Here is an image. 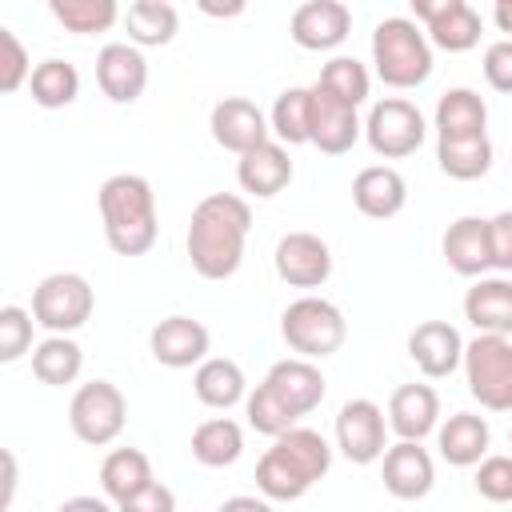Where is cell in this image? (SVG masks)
<instances>
[{"label":"cell","instance_id":"1","mask_svg":"<svg viewBox=\"0 0 512 512\" xmlns=\"http://www.w3.org/2000/svg\"><path fill=\"white\" fill-rule=\"evenodd\" d=\"M252 232V208L236 192H212L192 208L188 220V260L204 280H228L244 260V240Z\"/></svg>","mask_w":512,"mask_h":512},{"label":"cell","instance_id":"2","mask_svg":"<svg viewBox=\"0 0 512 512\" xmlns=\"http://www.w3.org/2000/svg\"><path fill=\"white\" fill-rule=\"evenodd\" d=\"M332 468V448L312 428H288L256 464V488L264 500H300Z\"/></svg>","mask_w":512,"mask_h":512},{"label":"cell","instance_id":"3","mask_svg":"<svg viewBox=\"0 0 512 512\" xmlns=\"http://www.w3.org/2000/svg\"><path fill=\"white\" fill-rule=\"evenodd\" d=\"M100 220L104 240L116 256H144L156 244V192L136 172H116L100 184Z\"/></svg>","mask_w":512,"mask_h":512},{"label":"cell","instance_id":"4","mask_svg":"<svg viewBox=\"0 0 512 512\" xmlns=\"http://www.w3.org/2000/svg\"><path fill=\"white\" fill-rule=\"evenodd\" d=\"M372 64L388 88H420L432 76V44L408 16H388L372 28Z\"/></svg>","mask_w":512,"mask_h":512},{"label":"cell","instance_id":"5","mask_svg":"<svg viewBox=\"0 0 512 512\" xmlns=\"http://www.w3.org/2000/svg\"><path fill=\"white\" fill-rule=\"evenodd\" d=\"M280 332H284V344L300 356V360H324L332 352L344 348L348 340V324H344V312L324 300V296H300L284 308L280 316Z\"/></svg>","mask_w":512,"mask_h":512},{"label":"cell","instance_id":"6","mask_svg":"<svg viewBox=\"0 0 512 512\" xmlns=\"http://www.w3.org/2000/svg\"><path fill=\"white\" fill-rule=\"evenodd\" d=\"M464 380L468 392L488 412H512V340L476 336L464 344Z\"/></svg>","mask_w":512,"mask_h":512},{"label":"cell","instance_id":"7","mask_svg":"<svg viewBox=\"0 0 512 512\" xmlns=\"http://www.w3.org/2000/svg\"><path fill=\"white\" fill-rule=\"evenodd\" d=\"M92 308H96V296L80 272H52L32 292V316L52 336H68V332L84 328Z\"/></svg>","mask_w":512,"mask_h":512},{"label":"cell","instance_id":"8","mask_svg":"<svg viewBox=\"0 0 512 512\" xmlns=\"http://www.w3.org/2000/svg\"><path fill=\"white\" fill-rule=\"evenodd\" d=\"M128 420V400L112 380H88L76 388L72 404H68V424L76 432V440L104 448L124 432Z\"/></svg>","mask_w":512,"mask_h":512},{"label":"cell","instance_id":"9","mask_svg":"<svg viewBox=\"0 0 512 512\" xmlns=\"http://www.w3.org/2000/svg\"><path fill=\"white\" fill-rule=\"evenodd\" d=\"M424 116L412 100L404 96H384L372 104L368 120H364V140L376 156L384 160H404L424 144Z\"/></svg>","mask_w":512,"mask_h":512},{"label":"cell","instance_id":"10","mask_svg":"<svg viewBox=\"0 0 512 512\" xmlns=\"http://www.w3.org/2000/svg\"><path fill=\"white\" fill-rule=\"evenodd\" d=\"M336 448L352 460V464H372L388 452V420L384 408L376 400H348L336 412Z\"/></svg>","mask_w":512,"mask_h":512},{"label":"cell","instance_id":"11","mask_svg":"<svg viewBox=\"0 0 512 512\" xmlns=\"http://www.w3.org/2000/svg\"><path fill=\"white\" fill-rule=\"evenodd\" d=\"M416 20H424L428 44L444 52H468L480 44V12L468 0H412Z\"/></svg>","mask_w":512,"mask_h":512},{"label":"cell","instance_id":"12","mask_svg":"<svg viewBox=\"0 0 512 512\" xmlns=\"http://www.w3.org/2000/svg\"><path fill=\"white\" fill-rule=\"evenodd\" d=\"M308 96H312V108H308V144H316L328 156H344L360 140V132H364V124L356 120V108L344 104L340 96L324 92L320 84H312Z\"/></svg>","mask_w":512,"mask_h":512},{"label":"cell","instance_id":"13","mask_svg":"<svg viewBox=\"0 0 512 512\" xmlns=\"http://www.w3.org/2000/svg\"><path fill=\"white\" fill-rule=\"evenodd\" d=\"M276 276L292 288H320L332 276V252L316 232H288L276 244Z\"/></svg>","mask_w":512,"mask_h":512},{"label":"cell","instance_id":"14","mask_svg":"<svg viewBox=\"0 0 512 512\" xmlns=\"http://www.w3.org/2000/svg\"><path fill=\"white\" fill-rule=\"evenodd\" d=\"M208 128H212V140L224 148V152H236V156H244V152H252V148H260V144H268V116L252 104V100H244V96H224L216 108H212V120H208Z\"/></svg>","mask_w":512,"mask_h":512},{"label":"cell","instance_id":"15","mask_svg":"<svg viewBox=\"0 0 512 512\" xmlns=\"http://www.w3.org/2000/svg\"><path fill=\"white\" fill-rule=\"evenodd\" d=\"M292 40L308 52H328L348 40L352 32V8L340 0H308L292 12Z\"/></svg>","mask_w":512,"mask_h":512},{"label":"cell","instance_id":"16","mask_svg":"<svg viewBox=\"0 0 512 512\" xmlns=\"http://www.w3.org/2000/svg\"><path fill=\"white\" fill-rule=\"evenodd\" d=\"M96 84L112 104H132L148 88V60L136 44H104L96 56Z\"/></svg>","mask_w":512,"mask_h":512},{"label":"cell","instance_id":"17","mask_svg":"<svg viewBox=\"0 0 512 512\" xmlns=\"http://www.w3.org/2000/svg\"><path fill=\"white\" fill-rule=\"evenodd\" d=\"M208 344H212L208 328L192 316H168L148 336V348L164 368H192V364L200 368L208 360Z\"/></svg>","mask_w":512,"mask_h":512},{"label":"cell","instance_id":"18","mask_svg":"<svg viewBox=\"0 0 512 512\" xmlns=\"http://www.w3.org/2000/svg\"><path fill=\"white\" fill-rule=\"evenodd\" d=\"M408 356L428 380H444L464 364V340L448 320H424L408 336Z\"/></svg>","mask_w":512,"mask_h":512},{"label":"cell","instance_id":"19","mask_svg":"<svg viewBox=\"0 0 512 512\" xmlns=\"http://www.w3.org/2000/svg\"><path fill=\"white\" fill-rule=\"evenodd\" d=\"M264 384H268V392H272L296 420L308 416L312 408H320V400H324V392H328L324 372H320L312 360H300V356L276 360V364L268 368Z\"/></svg>","mask_w":512,"mask_h":512},{"label":"cell","instance_id":"20","mask_svg":"<svg viewBox=\"0 0 512 512\" xmlns=\"http://www.w3.org/2000/svg\"><path fill=\"white\" fill-rule=\"evenodd\" d=\"M436 484V464L420 440H396L384 452V488L396 500H424Z\"/></svg>","mask_w":512,"mask_h":512},{"label":"cell","instance_id":"21","mask_svg":"<svg viewBox=\"0 0 512 512\" xmlns=\"http://www.w3.org/2000/svg\"><path fill=\"white\" fill-rule=\"evenodd\" d=\"M444 260L456 276L480 280L492 268V236L484 216H460L444 232Z\"/></svg>","mask_w":512,"mask_h":512},{"label":"cell","instance_id":"22","mask_svg":"<svg viewBox=\"0 0 512 512\" xmlns=\"http://www.w3.org/2000/svg\"><path fill=\"white\" fill-rule=\"evenodd\" d=\"M464 320L476 336H512V280L480 276L464 292Z\"/></svg>","mask_w":512,"mask_h":512},{"label":"cell","instance_id":"23","mask_svg":"<svg viewBox=\"0 0 512 512\" xmlns=\"http://www.w3.org/2000/svg\"><path fill=\"white\" fill-rule=\"evenodd\" d=\"M388 428L400 440H424L440 428V396L432 384H400L388 396Z\"/></svg>","mask_w":512,"mask_h":512},{"label":"cell","instance_id":"24","mask_svg":"<svg viewBox=\"0 0 512 512\" xmlns=\"http://www.w3.org/2000/svg\"><path fill=\"white\" fill-rule=\"evenodd\" d=\"M352 204L368 216V220H392L404 204H408V184L396 168L388 164H372L360 168L352 180Z\"/></svg>","mask_w":512,"mask_h":512},{"label":"cell","instance_id":"25","mask_svg":"<svg viewBox=\"0 0 512 512\" xmlns=\"http://www.w3.org/2000/svg\"><path fill=\"white\" fill-rule=\"evenodd\" d=\"M236 180H240V188H244L248 196H260V200L284 192L288 180H292L288 148H284L280 140H268V144L244 152V156L236 160Z\"/></svg>","mask_w":512,"mask_h":512},{"label":"cell","instance_id":"26","mask_svg":"<svg viewBox=\"0 0 512 512\" xmlns=\"http://www.w3.org/2000/svg\"><path fill=\"white\" fill-rule=\"evenodd\" d=\"M488 440H492L488 420L476 416V412H452V416L436 428V448H440V456H444L452 468H472V464H480L484 452H488Z\"/></svg>","mask_w":512,"mask_h":512},{"label":"cell","instance_id":"27","mask_svg":"<svg viewBox=\"0 0 512 512\" xmlns=\"http://www.w3.org/2000/svg\"><path fill=\"white\" fill-rule=\"evenodd\" d=\"M488 104L472 88H448L436 100V140H472L488 136Z\"/></svg>","mask_w":512,"mask_h":512},{"label":"cell","instance_id":"28","mask_svg":"<svg viewBox=\"0 0 512 512\" xmlns=\"http://www.w3.org/2000/svg\"><path fill=\"white\" fill-rule=\"evenodd\" d=\"M192 388H196V400H200V404L220 408V412H228L232 404L248 400V380H244L240 364L228 360V356H208V360L196 368Z\"/></svg>","mask_w":512,"mask_h":512},{"label":"cell","instance_id":"29","mask_svg":"<svg viewBox=\"0 0 512 512\" xmlns=\"http://www.w3.org/2000/svg\"><path fill=\"white\" fill-rule=\"evenodd\" d=\"M152 460L140 452V448H112L100 464V488L112 504H124L132 500L136 492H144L152 484Z\"/></svg>","mask_w":512,"mask_h":512},{"label":"cell","instance_id":"30","mask_svg":"<svg viewBox=\"0 0 512 512\" xmlns=\"http://www.w3.org/2000/svg\"><path fill=\"white\" fill-rule=\"evenodd\" d=\"M124 28H128V40L136 48H160V44H168L176 36L180 12L168 0H136L124 12Z\"/></svg>","mask_w":512,"mask_h":512},{"label":"cell","instance_id":"31","mask_svg":"<svg viewBox=\"0 0 512 512\" xmlns=\"http://www.w3.org/2000/svg\"><path fill=\"white\" fill-rule=\"evenodd\" d=\"M244 452V432L236 420L228 416H212L204 424H196L192 432V456L204 464V468H228L236 464Z\"/></svg>","mask_w":512,"mask_h":512},{"label":"cell","instance_id":"32","mask_svg":"<svg viewBox=\"0 0 512 512\" xmlns=\"http://www.w3.org/2000/svg\"><path fill=\"white\" fill-rule=\"evenodd\" d=\"M84 368V352L72 336H48L32 348V372L40 384H52V388H64L80 376Z\"/></svg>","mask_w":512,"mask_h":512},{"label":"cell","instance_id":"33","mask_svg":"<svg viewBox=\"0 0 512 512\" xmlns=\"http://www.w3.org/2000/svg\"><path fill=\"white\" fill-rule=\"evenodd\" d=\"M28 88H32V100L40 108H68L80 96V72H76V64L52 56V60H40L32 68Z\"/></svg>","mask_w":512,"mask_h":512},{"label":"cell","instance_id":"34","mask_svg":"<svg viewBox=\"0 0 512 512\" xmlns=\"http://www.w3.org/2000/svg\"><path fill=\"white\" fill-rule=\"evenodd\" d=\"M436 160H440V172L452 180H480L492 168V140L488 136L436 140Z\"/></svg>","mask_w":512,"mask_h":512},{"label":"cell","instance_id":"35","mask_svg":"<svg viewBox=\"0 0 512 512\" xmlns=\"http://www.w3.org/2000/svg\"><path fill=\"white\" fill-rule=\"evenodd\" d=\"M324 92H332V96H340L344 104H352V108H360L364 100H368V92H372V76H368V68L356 60V56H332L324 68H320V80H316Z\"/></svg>","mask_w":512,"mask_h":512},{"label":"cell","instance_id":"36","mask_svg":"<svg viewBox=\"0 0 512 512\" xmlns=\"http://www.w3.org/2000/svg\"><path fill=\"white\" fill-rule=\"evenodd\" d=\"M308 108H312V96L308 88H284L268 112V128L276 132L280 144H308Z\"/></svg>","mask_w":512,"mask_h":512},{"label":"cell","instance_id":"37","mask_svg":"<svg viewBox=\"0 0 512 512\" xmlns=\"http://www.w3.org/2000/svg\"><path fill=\"white\" fill-rule=\"evenodd\" d=\"M48 12L76 36H88V32H104L120 20V8L116 0H52Z\"/></svg>","mask_w":512,"mask_h":512},{"label":"cell","instance_id":"38","mask_svg":"<svg viewBox=\"0 0 512 512\" xmlns=\"http://www.w3.org/2000/svg\"><path fill=\"white\" fill-rule=\"evenodd\" d=\"M244 416H248V424L256 428V432H264V436H284L288 428H296V416L268 392V384H256V392L244 400Z\"/></svg>","mask_w":512,"mask_h":512},{"label":"cell","instance_id":"39","mask_svg":"<svg viewBox=\"0 0 512 512\" xmlns=\"http://www.w3.org/2000/svg\"><path fill=\"white\" fill-rule=\"evenodd\" d=\"M32 324H36L32 312H24L16 304L0 308V364H12L32 348Z\"/></svg>","mask_w":512,"mask_h":512},{"label":"cell","instance_id":"40","mask_svg":"<svg viewBox=\"0 0 512 512\" xmlns=\"http://www.w3.org/2000/svg\"><path fill=\"white\" fill-rule=\"evenodd\" d=\"M476 492L492 504L512 500V456H484L476 464Z\"/></svg>","mask_w":512,"mask_h":512},{"label":"cell","instance_id":"41","mask_svg":"<svg viewBox=\"0 0 512 512\" xmlns=\"http://www.w3.org/2000/svg\"><path fill=\"white\" fill-rule=\"evenodd\" d=\"M0 92H16L24 80H32V64H28V48L20 44L16 32L0 28Z\"/></svg>","mask_w":512,"mask_h":512},{"label":"cell","instance_id":"42","mask_svg":"<svg viewBox=\"0 0 512 512\" xmlns=\"http://www.w3.org/2000/svg\"><path fill=\"white\" fill-rule=\"evenodd\" d=\"M484 80L496 92H508L512 96V36L488 44V52H484Z\"/></svg>","mask_w":512,"mask_h":512},{"label":"cell","instance_id":"43","mask_svg":"<svg viewBox=\"0 0 512 512\" xmlns=\"http://www.w3.org/2000/svg\"><path fill=\"white\" fill-rule=\"evenodd\" d=\"M116 512H176V496H172L168 484L152 480V484H148L144 492H136L132 500L116 504Z\"/></svg>","mask_w":512,"mask_h":512},{"label":"cell","instance_id":"44","mask_svg":"<svg viewBox=\"0 0 512 512\" xmlns=\"http://www.w3.org/2000/svg\"><path fill=\"white\" fill-rule=\"evenodd\" d=\"M488 236H492V268L512 272V212H496L488 220Z\"/></svg>","mask_w":512,"mask_h":512},{"label":"cell","instance_id":"45","mask_svg":"<svg viewBox=\"0 0 512 512\" xmlns=\"http://www.w3.org/2000/svg\"><path fill=\"white\" fill-rule=\"evenodd\" d=\"M216 512H272V504H268L264 496H232V500H224Z\"/></svg>","mask_w":512,"mask_h":512},{"label":"cell","instance_id":"46","mask_svg":"<svg viewBox=\"0 0 512 512\" xmlns=\"http://www.w3.org/2000/svg\"><path fill=\"white\" fill-rule=\"evenodd\" d=\"M56 512H116L108 500H100V496H72V500H64Z\"/></svg>","mask_w":512,"mask_h":512},{"label":"cell","instance_id":"47","mask_svg":"<svg viewBox=\"0 0 512 512\" xmlns=\"http://www.w3.org/2000/svg\"><path fill=\"white\" fill-rule=\"evenodd\" d=\"M12 492H16V456L4 452V508L12 504Z\"/></svg>","mask_w":512,"mask_h":512},{"label":"cell","instance_id":"48","mask_svg":"<svg viewBox=\"0 0 512 512\" xmlns=\"http://www.w3.org/2000/svg\"><path fill=\"white\" fill-rule=\"evenodd\" d=\"M492 20L500 32H512V0H496L492 4Z\"/></svg>","mask_w":512,"mask_h":512},{"label":"cell","instance_id":"49","mask_svg":"<svg viewBox=\"0 0 512 512\" xmlns=\"http://www.w3.org/2000/svg\"><path fill=\"white\" fill-rule=\"evenodd\" d=\"M200 12H208V16H240V12H244V4H240V0H236V4H208V0H204V4H200Z\"/></svg>","mask_w":512,"mask_h":512}]
</instances>
